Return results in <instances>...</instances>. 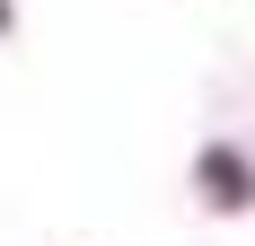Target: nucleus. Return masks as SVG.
I'll list each match as a JSON object with an SVG mask.
<instances>
[{
    "instance_id": "obj_2",
    "label": "nucleus",
    "mask_w": 255,
    "mask_h": 246,
    "mask_svg": "<svg viewBox=\"0 0 255 246\" xmlns=\"http://www.w3.org/2000/svg\"><path fill=\"white\" fill-rule=\"evenodd\" d=\"M0 35H9V0H0Z\"/></svg>"
},
{
    "instance_id": "obj_1",
    "label": "nucleus",
    "mask_w": 255,
    "mask_h": 246,
    "mask_svg": "<svg viewBox=\"0 0 255 246\" xmlns=\"http://www.w3.org/2000/svg\"><path fill=\"white\" fill-rule=\"evenodd\" d=\"M194 185H203V202H211V211H247V202H255V167L238 158L229 141H211L203 158H194Z\"/></svg>"
}]
</instances>
